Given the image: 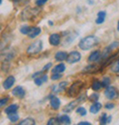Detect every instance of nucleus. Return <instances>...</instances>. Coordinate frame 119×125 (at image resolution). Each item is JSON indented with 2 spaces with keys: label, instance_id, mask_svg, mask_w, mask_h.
Returning <instances> with one entry per match:
<instances>
[{
  "label": "nucleus",
  "instance_id": "obj_1",
  "mask_svg": "<svg viewBox=\"0 0 119 125\" xmlns=\"http://www.w3.org/2000/svg\"><path fill=\"white\" fill-rule=\"evenodd\" d=\"M98 43H99V39H98L96 36L94 35H88L86 37L82 38L78 46L80 49L84 50V51H87V50H90L92 48H93L94 46H96Z\"/></svg>",
  "mask_w": 119,
  "mask_h": 125
},
{
  "label": "nucleus",
  "instance_id": "obj_2",
  "mask_svg": "<svg viewBox=\"0 0 119 125\" xmlns=\"http://www.w3.org/2000/svg\"><path fill=\"white\" fill-rule=\"evenodd\" d=\"M40 12V10L38 8H31V7H28L26 8L25 10H23L20 14V18L21 20H30L33 17H35L38 13Z\"/></svg>",
  "mask_w": 119,
  "mask_h": 125
},
{
  "label": "nucleus",
  "instance_id": "obj_3",
  "mask_svg": "<svg viewBox=\"0 0 119 125\" xmlns=\"http://www.w3.org/2000/svg\"><path fill=\"white\" fill-rule=\"evenodd\" d=\"M42 48H43V42L41 41V40L34 41L28 47L27 53L29 55H34V54H36V53L41 52L42 51Z\"/></svg>",
  "mask_w": 119,
  "mask_h": 125
},
{
  "label": "nucleus",
  "instance_id": "obj_4",
  "mask_svg": "<svg viewBox=\"0 0 119 125\" xmlns=\"http://www.w3.org/2000/svg\"><path fill=\"white\" fill-rule=\"evenodd\" d=\"M84 86V83L82 81H75L74 83H73L71 85V87L69 88L67 94L69 96H75L77 94H79L80 91L82 90Z\"/></svg>",
  "mask_w": 119,
  "mask_h": 125
},
{
  "label": "nucleus",
  "instance_id": "obj_5",
  "mask_svg": "<svg viewBox=\"0 0 119 125\" xmlns=\"http://www.w3.org/2000/svg\"><path fill=\"white\" fill-rule=\"evenodd\" d=\"M105 95L106 97L112 100V99H116L119 96V92L118 90L115 88V87H111V86H108L105 90Z\"/></svg>",
  "mask_w": 119,
  "mask_h": 125
},
{
  "label": "nucleus",
  "instance_id": "obj_6",
  "mask_svg": "<svg viewBox=\"0 0 119 125\" xmlns=\"http://www.w3.org/2000/svg\"><path fill=\"white\" fill-rule=\"evenodd\" d=\"M85 99V95H82L81 97H79V98H77L75 100H73V101H72V102H70L69 104H67L64 107V109H63V111L65 112V113H70V112H72L73 110H74L76 108V106L79 104V103H81V101H83Z\"/></svg>",
  "mask_w": 119,
  "mask_h": 125
},
{
  "label": "nucleus",
  "instance_id": "obj_7",
  "mask_svg": "<svg viewBox=\"0 0 119 125\" xmlns=\"http://www.w3.org/2000/svg\"><path fill=\"white\" fill-rule=\"evenodd\" d=\"M80 59H81L80 52L74 51V52H72L69 53L68 58H67V61H68V63H70V64H73V63L78 62Z\"/></svg>",
  "mask_w": 119,
  "mask_h": 125
},
{
  "label": "nucleus",
  "instance_id": "obj_8",
  "mask_svg": "<svg viewBox=\"0 0 119 125\" xmlns=\"http://www.w3.org/2000/svg\"><path fill=\"white\" fill-rule=\"evenodd\" d=\"M100 71V68L97 64H90L86 66L84 69H83V73H97Z\"/></svg>",
  "mask_w": 119,
  "mask_h": 125
},
{
  "label": "nucleus",
  "instance_id": "obj_9",
  "mask_svg": "<svg viewBox=\"0 0 119 125\" xmlns=\"http://www.w3.org/2000/svg\"><path fill=\"white\" fill-rule=\"evenodd\" d=\"M12 94L16 97H19V98H23L26 94V91L24 90V88L22 86H17L15 87L13 90H12Z\"/></svg>",
  "mask_w": 119,
  "mask_h": 125
},
{
  "label": "nucleus",
  "instance_id": "obj_10",
  "mask_svg": "<svg viewBox=\"0 0 119 125\" xmlns=\"http://www.w3.org/2000/svg\"><path fill=\"white\" fill-rule=\"evenodd\" d=\"M50 102H51V106H52V108L54 110H57L60 107V100L54 94H51L50 95Z\"/></svg>",
  "mask_w": 119,
  "mask_h": 125
},
{
  "label": "nucleus",
  "instance_id": "obj_11",
  "mask_svg": "<svg viewBox=\"0 0 119 125\" xmlns=\"http://www.w3.org/2000/svg\"><path fill=\"white\" fill-rule=\"evenodd\" d=\"M14 82H15L14 76L10 75V76H9V77H7V78L5 79V81L3 82V87H4V89H6V90L11 89V87H12V85L14 84Z\"/></svg>",
  "mask_w": 119,
  "mask_h": 125
},
{
  "label": "nucleus",
  "instance_id": "obj_12",
  "mask_svg": "<svg viewBox=\"0 0 119 125\" xmlns=\"http://www.w3.org/2000/svg\"><path fill=\"white\" fill-rule=\"evenodd\" d=\"M100 59H101V52H100V51H94V52H92L90 54L89 58H88V60L90 62H96V61L100 60Z\"/></svg>",
  "mask_w": 119,
  "mask_h": 125
},
{
  "label": "nucleus",
  "instance_id": "obj_13",
  "mask_svg": "<svg viewBox=\"0 0 119 125\" xmlns=\"http://www.w3.org/2000/svg\"><path fill=\"white\" fill-rule=\"evenodd\" d=\"M49 41H50V43L53 46L59 45V43H60V35L58 33H53V34H51L50 35V38H49Z\"/></svg>",
  "mask_w": 119,
  "mask_h": 125
},
{
  "label": "nucleus",
  "instance_id": "obj_14",
  "mask_svg": "<svg viewBox=\"0 0 119 125\" xmlns=\"http://www.w3.org/2000/svg\"><path fill=\"white\" fill-rule=\"evenodd\" d=\"M67 85H68V82H67V81H62V82H60L58 85L53 86L52 90H53V92H54V93H60V92H62V91L65 89V87Z\"/></svg>",
  "mask_w": 119,
  "mask_h": 125
},
{
  "label": "nucleus",
  "instance_id": "obj_15",
  "mask_svg": "<svg viewBox=\"0 0 119 125\" xmlns=\"http://www.w3.org/2000/svg\"><path fill=\"white\" fill-rule=\"evenodd\" d=\"M40 33H41V29H40L39 27H33V28H31V30L29 31L28 35H29V37H31V38H34V37H36L37 35H39Z\"/></svg>",
  "mask_w": 119,
  "mask_h": 125
},
{
  "label": "nucleus",
  "instance_id": "obj_16",
  "mask_svg": "<svg viewBox=\"0 0 119 125\" xmlns=\"http://www.w3.org/2000/svg\"><path fill=\"white\" fill-rule=\"evenodd\" d=\"M101 108H102V104L96 101V102H94L93 104L91 106L90 112H91L92 114H97L98 112L101 110Z\"/></svg>",
  "mask_w": 119,
  "mask_h": 125
},
{
  "label": "nucleus",
  "instance_id": "obj_17",
  "mask_svg": "<svg viewBox=\"0 0 119 125\" xmlns=\"http://www.w3.org/2000/svg\"><path fill=\"white\" fill-rule=\"evenodd\" d=\"M68 53L66 52H58L55 53V59L57 60V61H63V60H65L68 58Z\"/></svg>",
  "mask_w": 119,
  "mask_h": 125
},
{
  "label": "nucleus",
  "instance_id": "obj_18",
  "mask_svg": "<svg viewBox=\"0 0 119 125\" xmlns=\"http://www.w3.org/2000/svg\"><path fill=\"white\" fill-rule=\"evenodd\" d=\"M66 70V66L65 64H63V63H60V64H58V65H56L55 67H54V69H53V73H62L63 72H65Z\"/></svg>",
  "mask_w": 119,
  "mask_h": 125
},
{
  "label": "nucleus",
  "instance_id": "obj_19",
  "mask_svg": "<svg viewBox=\"0 0 119 125\" xmlns=\"http://www.w3.org/2000/svg\"><path fill=\"white\" fill-rule=\"evenodd\" d=\"M17 110H18V105L11 104L5 109V113L9 115V114H12V113H16Z\"/></svg>",
  "mask_w": 119,
  "mask_h": 125
},
{
  "label": "nucleus",
  "instance_id": "obj_20",
  "mask_svg": "<svg viewBox=\"0 0 119 125\" xmlns=\"http://www.w3.org/2000/svg\"><path fill=\"white\" fill-rule=\"evenodd\" d=\"M58 118H59L60 123H62V124H71V118L67 115H60Z\"/></svg>",
  "mask_w": 119,
  "mask_h": 125
},
{
  "label": "nucleus",
  "instance_id": "obj_21",
  "mask_svg": "<svg viewBox=\"0 0 119 125\" xmlns=\"http://www.w3.org/2000/svg\"><path fill=\"white\" fill-rule=\"evenodd\" d=\"M110 70L113 72V73H119V59L113 61L111 63V66H110Z\"/></svg>",
  "mask_w": 119,
  "mask_h": 125
},
{
  "label": "nucleus",
  "instance_id": "obj_22",
  "mask_svg": "<svg viewBox=\"0 0 119 125\" xmlns=\"http://www.w3.org/2000/svg\"><path fill=\"white\" fill-rule=\"evenodd\" d=\"M19 124L20 125H33V124H35V120H34L33 118H32V117H28V118H26V119L20 121Z\"/></svg>",
  "mask_w": 119,
  "mask_h": 125
},
{
  "label": "nucleus",
  "instance_id": "obj_23",
  "mask_svg": "<svg viewBox=\"0 0 119 125\" xmlns=\"http://www.w3.org/2000/svg\"><path fill=\"white\" fill-rule=\"evenodd\" d=\"M102 87H103V86H102V82H100L99 80H94V81L92 82V89L94 90V91L100 90Z\"/></svg>",
  "mask_w": 119,
  "mask_h": 125
},
{
  "label": "nucleus",
  "instance_id": "obj_24",
  "mask_svg": "<svg viewBox=\"0 0 119 125\" xmlns=\"http://www.w3.org/2000/svg\"><path fill=\"white\" fill-rule=\"evenodd\" d=\"M8 117H9V119L11 120V122H16L18 120V118H19V115H17L16 113H12V114H9Z\"/></svg>",
  "mask_w": 119,
  "mask_h": 125
},
{
  "label": "nucleus",
  "instance_id": "obj_25",
  "mask_svg": "<svg viewBox=\"0 0 119 125\" xmlns=\"http://www.w3.org/2000/svg\"><path fill=\"white\" fill-rule=\"evenodd\" d=\"M99 122L101 125H104L106 123H108V116L106 114H103V115L100 116V119H99Z\"/></svg>",
  "mask_w": 119,
  "mask_h": 125
},
{
  "label": "nucleus",
  "instance_id": "obj_26",
  "mask_svg": "<svg viewBox=\"0 0 119 125\" xmlns=\"http://www.w3.org/2000/svg\"><path fill=\"white\" fill-rule=\"evenodd\" d=\"M31 30V27L30 26H27V25H25V26H22L21 29H20V31H21V33L23 34H28L29 33V31Z\"/></svg>",
  "mask_w": 119,
  "mask_h": 125
},
{
  "label": "nucleus",
  "instance_id": "obj_27",
  "mask_svg": "<svg viewBox=\"0 0 119 125\" xmlns=\"http://www.w3.org/2000/svg\"><path fill=\"white\" fill-rule=\"evenodd\" d=\"M58 123H60V121H59V118H57V117H52L48 121V125H56Z\"/></svg>",
  "mask_w": 119,
  "mask_h": 125
},
{
  "label": "nucleus",
  "instance_id": "obj_28",
  "mask_svg": "<svg viewBox=\"0 0 119 125\" xmlns=\"http://www.w3.org/2000/svg\"><path fill=\"white\" fill-rule=\"evenodd\" d=\"M110 77H104L103 80H102V86L107 88L108 86H110Z\"/></svg>",
  "mask_w": 119,
  "mask_h": 125
},
{
  "label": "nucleus",
  "instance_id": "obj_29",
  "mask_svg": "<svg viewBox=\"0 0 119 125\" xmlns=\"http://www.w3.org/2000/svg\"><path fill=\"white\" fill-rule=\"evenodd\" d=\"M76 113L79 114L80 115H86L87 114V110L83 107H78L77 110H76Z\"/></svg>",
  "mask_w": 119,
  "mask_h": 125
},
{
  "label": "nucleus",
  "instance_id": "obj_30",
  "mask_svg": "<svg viewBox=\"0 0 119 125\" xmlns=\"http://www.w3.org/2000/svg\"><path fill=\"white\" fill-rule=\"evenodd\" d=\"M99 98V95L98 94H92L90 97H89V100L92 101V102H96Z\"/></svg>",
  "mask_w": 119,
  "mask_h": 125
},
{
  "label": "nucleus",
  "instance_id": "obj_31",
  "mask_svg": "<svg viewBox=\"0 0 119 125\" xmlns=\"http://www.w3.org/2000/svg\"><path fill=\"white\" fill-rule=\"evenodd\" d=\"M61 77H62V74L59 73H54L52 74V76H51L52 80H57V79H59Z\"/></svg>",
  "mask_w": 119,
  "mask_h": 125
},
{
  "label": "nucleus",
  "instance_id": "obj_32",
  "mask_svg": "<svg viewBox=\"0 0 119 125\" xmlns=\"http://www.w3.org/2000/svg\"><path fill=\"white\" fill-rule=\"evenodd\" d=\"M34 83L36 84L37 86H40V85H42V84L44 83L42 77H37V78H34Z\"/></svg>",
  "mask_w": 119,
  "mask_h": 125
},
{
  "label": "nucleus",
  "instance_id": "obj_33",
  "mask_svg": "<svg viewBox=\"0 0 119 125\" xmlns=\"http://www.w3.org/2000/svg\"><path fill=\"white\" fill-rule=\"evenodd\" d=\"M43 75V71H40V72H37V73H34L33 74V78H37L39 76H42Z\"/></svg>",
  "mask_w": 119,
  "mask_h": 125
},
{
  "label": "nucleus",
  "instance_id": "obj_34",
  "mask_svg": "<svg viewBox=\"0 0 119 125\" xmlns=\"http://www.w3.org/2000/svg\"><path fill=\"white\" fill-rule=\"evenodd\" d=\"M105 21V17H101V16H97V18H96V24H101V23H103Z\"/></svg>",
  "mask_w": 119,
  "mask_h": 125
},
{
  "label": "nucleus",
  "instance_id": "obj_35",
  "mask_svg": "<svg viewBox=\"0 0 119 125\" xmlns=\"http://www.w3.org/2000/svg\"><path fill=\"white\" fill-rule=\"evenodd\" d=\"M47 1H48V0H36V5H37L38 7H39V6H43Z\"/></svg>",
  "mask_w": 119,
  "mask_h": 125
},
{
  "label": "nucleus",
  "instance_id": "obj_36",
  "mask_svg": "<svg viewBox=\"0 0 119 125\" xmlns=\"http://www.w3.org/2000/svg\"><path fill=\"white\" fill-rule=\"evenodd\" d=\"M8 100H9V98H8V97H5V98H2V99H1V101H0V105H1V107H3L4 105L6 104Z\"/></svg>",
  "mask_w": 119,
  "mask_h": 125
},
{
  "label": "nucleus",
  "instance_id": "obj_37",
  "mask_svg": "<svg viewBox=\"0 0 119 125\" xmlns=\"http://www.w3.org/2000/svg\"><path fill=\"white\" fill-rule=\"evenodd\" d=\"M51 67H52V63H48L46 66H44V68H43V70H42V71H43V72H46V71H48Z\"/></svg>",
  "mask_w": 119,
  "mask_h": 125
},
{
  "label": "nucleus",
  "instance_id": "obj_38",
  "mask_svg": "<svg viewBox=\"0 0 119 125\" xmlns=\"http://www.w3.org/2000/svg\"><path fill=\"white\" fill-rule=\"evenodd\" d=\"M113 107H114V104H113V103H107V104L105 105V108H106V109H108V110L112 109Z\"/></svg>",
  "mask_w": 119,
  "mask_h": 125
},
{
  "label": "nucleus",
  "instance_id": "obj_39",
  "mask_svg": "<svg viewBox=\"0 0 119 125\" xmlns=\"http://www.w3.org/2000/svg\"><path fill=\"white\" fill-rule=\"evenodd\" d=\"M97 16H101V17H105L106 16V11L104 10H101L97 13Z\"/></svg>",
  "mask_w": 119,
  "mask_h": 125
},
{
  "label": "nucleus",
  "instance_id": "obj_40",
  "mask_svg": "<svg viewBox=\"0 0 119 125\" xmlns=\"http://www.w3.org/2000/svg\"><path fill=\"white\" fill-rule=\"evenodd\" d=\"M79 125H91V122H88V121H82V122H79Z\"/></svg>",
  "mask_w": 119,
  "mask_h": 125
},
{
  "label": "nucleus",
  "instance_id": "obj_41",
  "mask_svg": "<svg viewBox=\"0 0 119 125\" xmlns=\"http://www.w3.org/2000/svg\"><path fill=\"white\" fill-rule=\"evenodd\" d=\"M24 1H26V0H12V2H13V3H15V4H18V3H23Z\"/></svg>",
  "mask_w": 119,
  "mask_h": 125
},
{
  "label": "nucleus",
  "instance_id": "obj_42",
  "mask_svg": "<svg viewBox=\"0 0 119 125\" xmlns=\"http://www.w3.org/2000/svg\"><path fill=\"white\" fill-rule=\"evenodd\" d=\"M41 77H42V79H43L44 82H46V81H47V79H48V75H46V74L43 75V76H41Z\"/></svg>",
  "mask_w": 119,
  "mask_h": 125
},
{
  "label": "nucleus",
  "instance_id": "obj_43",
  "mask_svg": "<svg viewBox=\"0 0 119 125\" xmlns=\"http://www.w3.org/2000/svg\"><path fill=\"white\" fill-rule=\"evenodd\" d=\"M111 121V115H109L108 116V123L109 122H110Z\"/></svg>",
  "mask_w": 119,
  "mask_h": 125
},
{
  "label": "nucleus",
  "instance_id": "obj_44",
  "mask_svg": "<svg viewBox=\"0 0 119 125\" xmlns=\"http://www.w3.org/2000/svg\"><path fill=\"white\" fill-rule=\"evenodd\" d=\"M117 31H119V21H118V24H117Z\"/></svg>",
  "mask_w": 119,
  "mask_h": 125
}]
</instances>
